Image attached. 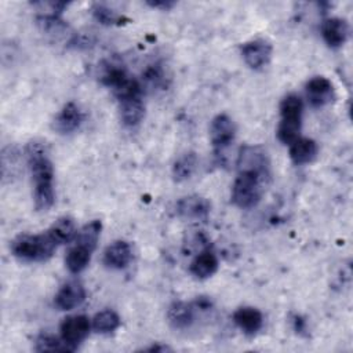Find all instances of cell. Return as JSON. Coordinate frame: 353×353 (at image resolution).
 <instances>
[{"mask_svg":"<svg viewBox=\"0 0 353 353\" xmlns=\"http://www.w3.org/2000/svg\"><path fill=\"white\" fill-rule=\"evenodd\" d=\"M132 258V250L131 245L124 240H116L112 244H109L103 251V265L109 269H124L128 266Z\"/></svg>","mask_w":353,"mask_h":353,"instance_id":"obj_14","label":"cell"},{"mask_svg":"<svg viewBox=\"0 0 353 353\" xmlns=\"http://www.w3.org/2000/svg\"><path fill=\"white\" fill-rule=\"evenodd\" d=\"M130 77L131 76L127 73V70L117 63H106L105 66H102L99 73L101 83L109 87L112 91L120 87L123 83H125Z\"/></svg>","mask_w":353,"mask_h":353,"instance_id":"obj_23","label":"cell"},{"mask_svg":"<svg viewBox=\"0 0 353 353\" xmlns=\"http://www.w3.org/2000/svg\"><path fill=\"white\" fill-rule=\"evenodd\" d=\"M218 258L214 251L205 248L201 250L190 262L189 272L197 279H208L218 270Z\"/></svg>","mask_w":353,"mask_h":353,"instance_id":"obj_18","label":"cell"},{"mask_svg":"<svg viewBox=\"0 0 353 353\" xmlns=\"http://www.w3.org/2000/svg\"><path fill=\"white\" fill-rule=\"evenodd\" d=\"M120 120L125 127L138 125L145 116V105L142 97H130L119 101Z\"/></svg>","mask_w":353,"mask_h":353,"instance_id":"obj_17","label":"cell"},{"mask_svg":"<svg viewBox=\"0 0 353 353\" xmlns=\"http://www.w3.org/2000/svg\"><path fill=\"white\" fill-rule=\"evenodd\" d=\"M142 350H150V352H165V350H170L168 346H161V345H153V346H149V347H143Z\"/></svg>","mask_w":353,"mask_h":353,"instance_id":"obj_31","label":"cell"},{"mask_svg":"<svg viewBox=\"0 0 353 353\" xmlns=\"http://www.w3.org/2000/svg\"><path fill=\"white\" fill-rule=\"evenodd\" d=\"M321 36L328 47L339 48L349 37V25L345 19L338 17L327 18L321 23Z\"/></svg>","mask_w":353,"mask_h":353,"instance_id":"obj_13","label":"cell"},{"mask_svg":"<svg viewBox=\"0 0 353 353\" xmlns=\"http://www.w3.org/2000/svg\"><path fill=\"white\" fill-rule=\"evenodd\" d=\"M211 211L210 201L199 194H190L182 197L176 203V212L183 219L190 221H207Z\"/></svg>","mask_w":353,"mask_h":353,"instance_id":"obj_11","label":"cell"},{"mask_svg":"<svg viewBox=\"0 0 353 353\" xmlns=\"http://www.w3.org/2000/svg\"><path fill=\"white\" fill-rule=\"evenodd\" d=\"M91 330V323L84 314L68 316L62 320L59 325V336L69 347L70 352H74L79 345L88 336Z\"/></svg>","mask_w":353,"mask_h":353,"instance_id":"obj_6","label":"cell"},{"mask_svg":"<svg viewBox=\"0 0 353 353\" xmlns=\"http://www.w3.org/2000/svg\"><path fill=\"white\" fill-rule=\"evenodd\" d=\"M241 57L247 66H250L251 69H262L270 61L272 46L262 39L247 41L241 46Z\"/></svg>","mask_w":353,"mask_h":353,"instance_id":"obj_10","label":"cell"},{"mask_svg":"<svg viewBox=\"0 0 353 353\" xmlns=\"http://www.w3.org/2000/svg\"><path fill=\"white\" fill-rule=\"evenodd\" d=\"M85 299V290L80 281L70 280L65 283L55 294L54 303L59 310H72L80 306Z\"/></svg>","mask_w":353,"mask_h":353,"instance_id":"obj_12","label":"cell"},{"mask_svg":"<svg viewBox=\"0 0 353 353\" xmlns=\"http://www.w3.org/2000/svg\"><path fill=\"white\" fill-rule=\"evenodd\" d=\"M46 232L57 245L72 241L77 233L74 221L70 216L58 218Z\"/></svg>","mask_w":353,"mask_h":353,"instance_id":"obj_20","label":"cell"},{"mask_svg":"<svg viewBox=\"0 0 353 353\" xmlns=\"http://www.w3.org/2000/svg\"><path fill=\"white\" fill-rule=\"evenodd\" d=\"M150 85L156 87V85H160L164 80V73H163V69L160 68V65H152L150 68H148V70L145 72V77H143Z\"/></svg>","mask_w":353,"mask_h":353,"instance_id":"obj_28","label":"cell"},{"mask_svg":"<svg viewBox=\"0 0 353 353\" xmlns=\"http://www.w3.org/2000/svg\"><path fill=\"white\" fill-rule=\"evenodd\" d=\"M211 301L203 296L194 302L176 301L168 307L167 319L175 330H188L194 324L197 312H207L211 309Z\"/></svg>","mask_w":353,"mask_h":353,"instance_id":"obj_5","label":"cell"},{"mask_svg":"<svg viewBox=\"0 0 353 353\" xmlns=\"http://www.w3.org/2000/svg\"><path fill=\"white\" fill-rule=\"evenodd\" d=\"M236 137V124L225 113L216 114L211 120L210 125V139L216 153L223 152Z\"/></svg>","mask_w":353,"mask_h":353,"instance_id":"obj_8","label":"cell"},{"mask_svg":"<svg viewBox=\"0 0 353 353\" xmlns=\"http://www.w3.org/2000/svg\"><path fill=\"white\" fill-rule=\"evenodd\" d=\"M83 121V113L74 102H68L55 116L52 128L59 134H70L76 131Z\"/></svg>","mask_w":353,"mask_h":353,"instance_id":"obj_15","label":"cell"},{"mask_svg":"<svg viewBox=\"0 0 353 353\" xmlns=\"http://www.w3.org/2000/svg\"><path fill=\"white\" fill-rule=\"evenodd\" d=\"M120 317L112 309L98 312L91 321V328L98 334H112L120 327Z\"/></svg>","mask_w":353,"mask_h":353,"instance_id":"obj_24","label":"cell"},{"mask_svg":"<svg viewBox=\"0 0 353 353\" xmlns=\"http://www.w3.org/2000/svg\"><path fill=\"white\" fill-rule=\"evenodd\" d=\"M57 247L58 245L51 240L47 232L39 234H19L11 243L12 255L23 262H46L52 256Z\"/></svg>","mask_w":353,"mask_h":353,"instance_id":"obj_2","label":"cell"},{"mask_svg":"<svg viewBox=\"0 0 353 353\" xmlns=\"http://www.w3.org/2000/svg\"><path fill=\"white\" fill-rule=\"evenodd\" d=\"M34 350L36 352H70L61 336L58 338L47 332H43L36 338Z\"/></svg>","mask_w":353,"mask_h":353,"instance_id":"obj_26","label":"cell"},{"mask_svg":"<svg viewBox=\"0 0 353 353\" xmlns=\"http://www.w3.org/2000/svg\"><path fill=\"white\" fill-rule=\"evenodd\" d=\"M305 92L309 103L313 108H321L335 99V90L332 83L324 76L312 77L306 85Z\"/></svg>","mask_w":353,"mask_h":353,"instance_id":"obj_9","label":"cell"},{"mask_svg":"<svg viewBox=\"0 0 353 353\" xmlns=\"http://www.w3.org/2000/svg\"><path fill=\"white\" fill-rule=\"evenodd\" d=\"M26 160L33 181V201L37 211H48L55 201L54 167L46 146L30 142L26 146Z\"/></svg>","mask_w":353,"mask_h":353,"instance_id":"obj_1","label":"cell"},{"mask_svg":"<svg viewBox=\"0 0 353 353\" xmlns=\"http://www.w3.org/2000/svg\"><path fill=\"white\" fill-rule=\"evenodd\" d=\"M317 152V143L310 138L299 137L290 145V159L296 165L312 163L316 159Z\"/></svg>","mask_w":353,"mask_h":353,"instance_id":"obj_19","label":"cell"},{"mask_svg":"<svg viewBox=\"0 0 353 353\" xmlns=\"http://www.w3.org/2000/svg\"><path fill=\"white\" fill-rule=\"evenodd\" d=\"M292 323H294V330L299 334H302L305 330H306V324H305V320L301 319L299 316H294L292 319Z\"/></svg>","mask_w":353,"mask_h":353,"instance_id":"obj_30","label":"cell"},{"mask_svg":"<svg viewBox=\"0 0 353 353\" xmlns=\"http://www.w3.org/2000/svg\"><path fill=\"white\" fill-rule=\"evenodd\" d=\"M146 4L152 8H160V10H170L175 6V1H171V0H156V1H146Z\"/></svg>","mask_w":353,"mask_h":353,"instance_id":"obj_29","label":"cell"},{"mask_svg":"<svg viewBox=\"0 0 353 353\" xmlns=\"http://www.w3.org/2000/svg\"><path fill=\"white\" fill-rule=\"evenodd\" d=\"M237 171H252L270 176V163L263 148L256 145H244L237 154Z\"/></svg>","mask_w":353,"mask_h":353,"instance_id":"obj_7","label":"cell"},{"mask_svg":"<svg viewBox=\"0 0 353 353\" xmlns=\"http://www.w3.org/2000/svg\"><path fill=\"white\" fill-rule=\"evenodd\" d=\"M303 102L299 95L288 94L280 102V121L277 125V138L284 145H291L301 137Z\"/></svg>","mask_w":353,"mask_h":353,"instance_id":"obj_3","label":"cell"},{"mask_svg":"<svg viewBox=\"0 0 353 353\" xmlns=\"http://www.w3.org/2000/svg\"><path fill=\"white\" fill-rule=\"evenodd\" d=\"M197 165V156L193 152H188L181 154L172 164V176L176 182H182L189 179Z\"/></svg>","mask_w":353,"mask_h":353,"instance_id":"obj_25","label":"cell"},{"mask_svg":"<svg viewBox=\"0 0 353 353\" xmlns=\"http://www.w3.org/2000/svg\"><path fill=\"white\" fill-rule=\"evenodd\" d=\"M233 321L240 331L248 336L255 335L263 325V316L259 309L252 306H241L234 310Z\"/></svg>","mask_w":353,"mask_h":353,"instance_id":"obj_16","label":"cell"},{"mask_svg":"<svg viewBox=\"0 0 353 353\" xmlns=\"http://www.w3.org/2000/svg\"><path fill=\"white\" fill-rule=\"evenodd\" d=\"M268 179L269 176L252 171H237V176L232 186L233 204L243 210L255 207L261 201L263 185Z\"/></svg>","mask_w":353,"mask_h":353,"instance_id":"obj_4","label":"cell"},{"mask_svg":"<svg viewBox=\"0 0 353 353\" xmlns=\"http://www.w3.org/2000/svg\"><path fill=\"white\" fill-rule=\"evenodd\" d=\"M91 12H92V17L102 25H120L125 19L123 15L117 14L114 10L101 3L92 4Z\"/></svg>","mask_w":353,"mask_h":353,"instance_id":"obj_27","label":"cell"},{"mask_svg":"<svg viewBox=\"0 0 353 353\" xmlns=\"http://www.w3.org/2000/svg\"><path fill=\"white\" fill-rule=\"evenodd\" d=\"M101 230H102V222L99 219H94L88 223H85L74 236V244L81 245L87 250H90L91 252H94V250L97 248L99 236H101Z\"/></svg>","mask_w":353,"mask_h":353,"instance_id":"obj_21","label":"cell"},{"mask_svg":"<svg viewBox=\"0 0 353 353\" xmlns=\"http://www.w3.org/2000/svg\"><path fill=\"white\" fill-rule=\"evenodd\" d=\"M91 255H92V252L90 250H87L81 245L73 244L66 252L65 265L70 273L77 274L88 266V263L91 261Z\"/></svg>","mask_w":353,"mask_h":353,"instance_id":"obj_22","label":"cell"}]
</instances>
